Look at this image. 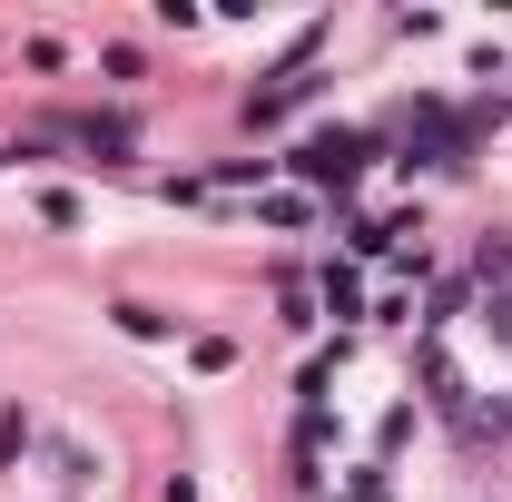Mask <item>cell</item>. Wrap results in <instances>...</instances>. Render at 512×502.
Segmentation results:
<instances>
[{
	"label": "cell",
	"instance_id": "obj_1",
	"mask_svg": "<svg viewBox=\"0 0 512 502\" xmlns=\"http://www.w3.org/2000/svg\"><path fill=\"white\" fill-rule=\"evenodd\" d=\"M365 158H375V138H365V128H316V138L296 148V178L325 188V197H345L355 178H365Z\"/></svg>",
	"mask_w": 512,
	"mask_h": 502
}]
</instances>
